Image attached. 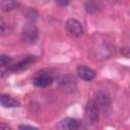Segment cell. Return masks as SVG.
I'll use <instances>...</instances> for the list:
<instances>
[{"label":"cell","mask_w":130,"mask_h":130,"mask_svg":"<svg viewBox=\"0 0 130 130\" xmlns=\"http://www.w3.org/2000/svg\"><path fill=\"white\" fill-rule=\"evenodd\" d=\"M65 27H66V30L71 36L76 37V38L81 37L84 32V29H83V26H82L81 22H79L77 19H74V18L68 19L65 23Z\"/></svg>","instance_id":"7a4b0ae2"},{"label":"cell","mask_w":130,"mask_h":130,"mask_svg":"<svg viewBox=\"0 0 130 130\" xmlns=\"http://www.w3.org/2000/svg\"><path fill=\"white\" fill-rule=\"evenodd\" d=\"M18 6L16 0H1V8L3 11H10Z\"/></svg>","instance_id":"30bf717a"},{"label":"cell","mask_w":130,"mask_h":130,"mask_svg":"<svg viewBox=\"0 0 130 130\" xmlns=\"http://www.w3.org/2000/svg\"><path fill=\"white\" fill-rule=\"evenodd\" d=\"M32 82L36 86L41 87V88H45V87L50 86L53 83V77L50 73L45 72V71H41V72L37 73Z\"/></svg>","instance_id":"3957f363"},{"label":"cell","mask_w":130,"mask_h":130,"mask_svg":"<svg viewBox=\"0 0 130 130\" xmlns=\"http://www.w3.org/2000/svg\"><path fill=\"white\" fill-rule=\"evenodd\" d=\"M12 62V59L8 56H5V55H1L0 56V64L1 66H8L10 63Z\"/></svg>","instance_id":"7c38bea8"},{"label":"cell","mask_w":130,"mask_h":130,"mask_svg":"<svg viewBox=\"0 0 130 130\" xmlns=\"http://www.w3.org/2000/svg\"><path fill=\"white\" fill-rule=\"evenodd\" d=\"M21 38L23 42L27 44H34L38 39V29L35 24H27L23 27L21 32Z\"/></svg>","instance_id":"5b68a950"},{"label":"cell","mask_w":130,"mask_h":130,"mask_svg":"<svg viewBox=\"0 0 130 130\" xmlns=\"http://www.w3.org/2000/svg\"><path fill=\"white\" fill-rule=\"evenodd\" d=\"M0 103H1V106L4 107V108H16V107L20 106L18 101L14 100L13 98H11L9 95H6V94H1Z\"/></svg>","instance_id":"9c48e42d"},{"label":"cell","mask_w":130,"mask_h":130,"mask_svg":"<svg viewBox=\"0 0 130 130\" xmlns=\"http://www.w3.org/2000/svg\"><path fill=\"white\" fill-rule=\"evenodd\" d=\"M56 1L60 6H66V5H68L70 3L71 0H56Z\"/></svg>","instance_id":"4fadbf2b"},{"label":"cell","mask_w":130,"mask_h":130,"mask_svg":"<svg viewBox=\"0 0 130 130\" xmlns=\"http://www.w3.org/2000/svg\"><path fill=\"white\" fill-rule=\"evenodd\" d=\"M85 9L88 13H94L98 11V3L94 0H88L85 3Z\"/></svg>","instance_id":"8fae6325"},{"label":"cell","mask_w":130,"mask_h":130,"mask_svg":"<svg viewBox=\"0 0 130 130\" xmlns=\"http://www.w3.org/2000/svg\"><path fill=\"white\" fill-rule=\"evenodd\" d=\"M99 108L93 100L87 102L85 106V120L88 125H95L99 122Z\"/></svg>","instance_id":"6da1fadb"},{"label":"cell","mask_w":130,"mask_h":130,"mask_svg":"<svg viewBox=\"0 0 130 130\" xmlns=\"http://www.w3.org/2000/svg\"><path fill=\"white\" fill-rule=\"evenodd\" d=\"M93 101L96 104L98 108L103 111L109 109L111 106V96L108 93V91H106V90H99L95 93Z\"/></svg>","instance_id":"277c9868"},{"label":"cell","mask_w":130,"mask_h":130,"mask_svg":"<svg viewBox=\"0 0 130 130\" xmlns=\"http://www.w3.org/2000/svg\"><path fill=\"white\" fill-rule=\"evenodd\" d=\"M57 128L61 130H74L78 128V122L73 118H65L59 122Z\"/></svg>","instance_id":"ba28073f"},{"label":"cell","mask_w":130,"mask_h":130,"mask_svg":"<svg viewBox=\"0 0 130 130\" xmlns=\"http://www.w3.org/2000/svg\"><path fill=\"white\" fill-rule=\"evenodd\" d=\"M19 129H37V128L32 127V126H27V125H20Z\"/></svg>","instance_id":"5bb4252c"},{"label":"cell","mask_w":130,"mask_h":130,"mask_svg":"<svg viewBox=\"0 0 130 130\" xmlns=\"http://www.w3.org/2000/svg\"><path fill=\"white\" fill-rule=\"evenodd\" d=\"M77 74L81 79H83L85 81H91L95 77V72L92 69H90L89 67H86L83 65H81L77 68Z\"/></svg>","instance_id":"52a82bcc"},{"label":"cell","mask_w":130,"mask_h":130,"mask_svg":"<svg viewBox=\"0 0 130 130\" xmlns=\"http://www.w3.org/2000/svg\"><path fill=\"white\" fill-rule=\"evenodd\" d=\"M34 62H35V57L34 56H27L24 59H22L21 61H19L18 63H16L15 65H12L11 67H9V70L13 71V72H19V71L27 69L30 66V64Z\"/></svg>","instance_id":"8992f818"}]
</instances>
